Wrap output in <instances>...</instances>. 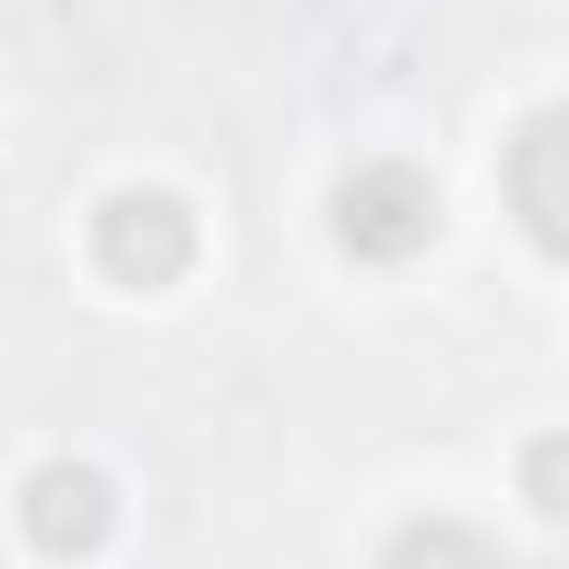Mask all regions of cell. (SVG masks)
Wrapping results in <instances>:
<instances>
[{"instance_id": "obj_6", "label": "cell", "mask_w": 569, "mask_h": 569, "mask_svg": "<svg viewBox=\"0 0 569 569\" xmlns=\"http://www.w3.org/2000/svg\"><path fill=\"white\" fill-rule=\"evenodd\" d=\"M516 480H525V498H533L542 516H569V436H533Z\"/></svg>"}, {"instance_id": "obj_2", "label": "cell", "mask_w": 569, "mask_h": 569, "mask_svg": "<svg viewBox=\"0 0 569 569\" xmlns=\"http://www.w3.org/2000/svg\"><path fill=\"white\" fill-rule=\"evenodd\" d=\"M329 222H338V249H356V258H373V267H400V258H418V249L436 240V187H427L409 160H365V169L338 187Z\"/></svg>"}, {"instance_id": "obj_4", "label": "cell", "mask_w": 569, "mask_h": 569, "mask_svg": "<svg viewBox=\"0 0 569 569\" xmlns=\"http://www.w3.org/2000/svg\"><path fill=\"white\" fill-rule=\"evenodd\" d=\"M18 516H27L36 551L80 560V551L107 542V525H116V489H107V471H89V462H44V471H27Z\"/></svg>"}, {"instance_id": "obj_1", "label": "cell", "mask_w": 569, "mask_h": 569, "mask_svg": "<svg viewBox=\"0 0 569 569\" xmlns=\"http://www.w3.org/2000/svg\"><path fill=\"white\" fill-rule=\"evenodd\" d=\"M89 240H98V267L116 284H133V293H160V284H178L196 267V213L169 187H116L98 204Z\"/></svg>"}, {"instance_id": "obj_3", "label": "cell", "mask_w": 569, "mask_h": 569, "mask_svg": "<svg viewBox=\"0 0 569 569\" xmlns=\"http://www.w3.org/2000/svg\"><path fill=\"white\" fill-rule=\"evenodd\" d=\"M507 204L533 231V249L569 258V98L516 124V142H507Z\"/></svg>"}, {"instance_id": "obj_5", "label": "cell", "mask_w": 569, "mask_h": 569, "mask_svg": "<svg viewBox=\"0 0 569 569\" xmlns=\"http://www.w3.org/2000/svg\"><path fill=\"white\" fill-rule=\"evenodd\" d=\"M382 569H507V551L453 516H409L391 542H382Z\"/></svg>"}]
</instances>
